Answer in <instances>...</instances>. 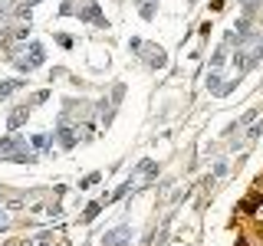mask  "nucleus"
<instances>
[{
    "label": "nucleus",
    "instance_id": "nucleus-4",
    "mask_svg": "<svg viewBox=\"0 0 263 246\" xmlns=\"http://www.w3.org/2000/svg\"><path fill=\"white\" fill-rule=\"evenodd\" d=\"M63 13H66V16H69V13H79V20L92 23V27H109V23H105V16H102V10H99V4H96V0H86L82 7H76V4L69 0V4H63Z\"/></svg>",
    "mask_w": 263,
    "mask_h": 246
},
{
    "label": "nucleus",
    "instance_id": "nucleus-7",
    "mask_svg": "<svg viewBox=\"0 0 263 246\" xmlns=\"http://www.w3.org/2000/svg\"><path fill=\"white\" fill-rule=\"evenodd\" d=\"M132 243V227H115L102 236V246H128Z\"/></svg>",
    "mask_w": 263,
    "mask_h": 246
},
{
    "label": "nucleus",
    "instance_id": "nucleus-10",
    "mask_svg": "<svg viewBox=\"0 0 263 246\" xmlns=\"http://www.w3.org/2000/svg\"><path fill=\"white\" fill-rule=\"evenodd\" d=\"M138 13H142L145 20H152L155 16V0H138Z\"/></svg>",
    "mask_w": 263,
    "mask_h": 246
},
{
    "label": "nucleus",
    "instance_id": "nucleus-8",
    "mask_svg": "<svg viewBox=\"0 0 263 246\" xmlns=\"http://www.w3.org/2000/svg\"><path fill=\"white\" fill-rule=\"evenodd\" d=\"M27 118H30V105H16V109L10 112V118H7V128H10V131H13V128H20Z\"/></svg>",
    "mask_w": 263,
    "mask_h": 246
},
{
    "label": "nucleus",
    "instance_id": "nucleus-3",
    "mask_svg": "<svg viewBox=\"0 0 263 246\" xmlns=\"http://www.w3.org/2000/svg\"><path fill=\"white\" fill-rule=\"evenodd\" d=\"M128 49H135L142 59L152 66V69H161V66H168V56H164V49L161 46H155V43H145V39H128Z\"/></svg>",
    "mask_w": 263,
    "mask_h": 246
},
{
    "label": "nucleus",
    "instance_id": "nucleus-2",
    "mask_svg": "<svg viewBox=\"0 0 263 246\" xmlns=\"http://www.w3.org/2000/svg\"><path fill=\"white\" fill-rule=\"evenodd\" d=\"M0 158H4V161H20V164H27V161H33V151L27 148V141H23L20 135H7L4 141H0Z\"/></svg>",
    "mask_w": 263,
    "mask_h": 246
},
{
    "label": "nucleus",
    "instance_id": "nucleus-11",
    "mask_svg": "<svg viewBox=\"0 0 263 246\" xmlns=\"http://www.w3.org/2000/svg\"><path fill=\"white\" fill-rule=\"evenodd\" d=\"M49 141H53L49 135H33V148H36V151H46V148H49Z\"/></svg>",
    "mask_w": 263,
    "mask_h": 246
},
{
    "label": "nucleus",
    "instance_id": "nucleus-9",
    "mask_svg": "<svg viewBox=\"0 0 263 246\" xmlns=\"http://www.w3.org/2000/svg\"><path fill=\"white\" fill-rule=\"evenodd\" d=\"M20 86H23V79H7V82H0V102H4L7 95H13Z\"/></svg>",
    "mask_w": 263,
    "mask_h": 246
},
{
    "label": "nucleus",
    "instance_id": "nucleus-15",
    "mask_svg": "<svg viewBox=\"0 0 263 246\" xmlns=\"http://www.w3.org/2000/svg\"><path fill=\"white\" fill-rule=\"evenodd\" d=\"M7 227H10V217H7V213L0 210V230H7Z\"/></svg>",
    "mask_w": 263,
    "mask_h": 246
},
{
    "label": "nucleus",
    "instance_id": "nucleus-6",
    "mask_svg": "<svg viewBox=\"0 0 263 246\" xmlns=\"http://www.w3.org/2000/svg\"><path fill=\"white\" fill-rule=\"evenodd\" d=\"M155 174H158V164H155L152 158H145V161H142V164H138V168L128 174V187H142L138 180H142V177H155Z\"/></svg>",
    "mask_w": 263,
    "mask_h": 246
},
{
    "label": "nucleus",
    "instance_id": "nucleus-5",
    "mask_svg": "<svg viewBox=\"0 0 263 246\" xmlns=\"http://www.w3.org/2000/svg\"><path fill=\"white\" fill-rule=\"evenodd\" d=\"M56 141L63 148H76L79 141V125H69L66 118H60V125H56Z\"/></svg>",
    "mask_w": 263,
    "mask_h": 246
},
{
    "label": "nucleus",
    "instance_id": "nucleus-13",
    "mask_svg": "<svg viewBox=\"0 0 263 246\" xmlns=\"http://www.w3.org/2000/svg\"><path fill=\"white\" fill-rule=\"evenodd\" d=\"M49 243H53V236H49V233H40L36 240H33V246H49Z\"/></svg>",
    "mask_w": 263,
    "mask_h": 246
},
{
    "label": "nucleus",
    "instance_id": "nucleus-1",
    "mask_svg": "<svg viewBox=\"0 0 263 246\" xmlns=\"http://www.w3.org/2000/svg\"><path fill=\"white\" fill-rule=\"evenodd\" d=\"M43 59H46V53H43V46H40V43L20 46L16 53H10V63L16 66V69H23V72H33L36 66H43Z\"/></svg>",
    "mask_w": 263,
    "mask_h": 246
},
{
    "label": "nucleus",
    "instance_id": "nucleus-14",
    "mask_svg": "<svg viewBox=\"0 0 263 246\" xmlns=\"http://www.w3.org/2000/svg\"><path fill=\"white\" fill-rule=\"evenodd\" d=\"M96 180H99V174H89V177H82V184H79V187H92Z\"/></svg>",
    "mask_w": 263,
    "mask_h": 246
},
{
    "label": "nucleus",
    "instance_id": "nucleus-12",
    "mask_svg": "<svg viewBox=\"0 0 263 246\" xmlns=\"http://www.w3.org/2000/svg\"><path fill=\"white\" fill-rule=\"evenodd\" d=\"M99 210H102V203H89V207H86V213H82V220H92Z\"/></svg>",
    "mask_w": 263,
    "mask_h": 246
}]
</instances>
